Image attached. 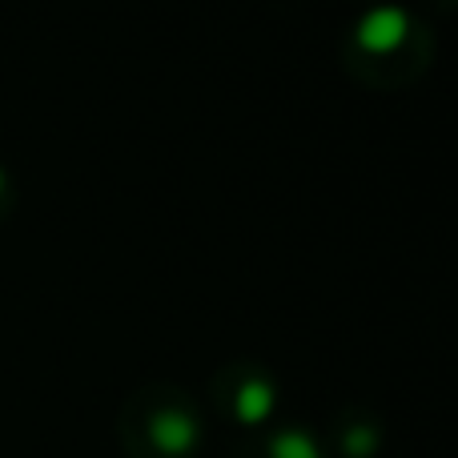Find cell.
Listing matches in <instances>:
<instances>
[{"label":"cell","mask_w":458,"mask_h":458,"mask_svg":"<svg viewBox=\"0 0 458 458\" xmlns=\"http://www.w3.org/2000/svg\"><path fill=\"white\" fill-rule=\"evenodd\" d=\"M406 32H411V16H406V8H398V4L370 8V13L354 24L358 48H362V53H374V56L394 53V48L406 40Z\"/></svg>","instance_id":"cell-1"},{"label":"cell","mask_w":458,"mask_h":458,"mask_svg":"<svg viewBox=\"0 0 458 458\" xmlns=\"http://www.w3.org/2000/svg\"><path fill=\"white\" fill-rule=\"evenodd\" d=\"M149 438L161 454L185 458L193 446H198L201 430H198V419H193L190 411H161V414H153V422H149Z\"/></svg>","instance_id":"cell-2"},{"label":"cell","mask_w":458,"mask_h":458,"mask_svg":"<svg viewBox=\"0 0 458 458\" xmlns=\"http://www.w3.org/2000/svg\"><path fill=\"white\" fill-rule=\"evenodd\" d=\"M274 403H277L274 386H269L266 378H250V382H242V386H237L233 414H237V422H245V427H258V422L269 419Z\"/></svg>","instance_id":"cell-3"},{"label":"cell","mask_w":458,"mask_h":458,"mask_svg":"<svg viewBox=\"0 0 458 458\" xmlns=\"http://www.w3.org/2000/svg\"><path fill=\"white\" fill-rule=\"evenodd\" d=\"M269 458H322V446L306 430H282L269 443Z\"/></svg>","instance_id":"cell-4"},{"label":"cell","mask_w":458,"mask_h":458,"mask_svg":"<svg viewBox=\"0 0 458 458\" xmlns=\"http://www.w3.org/2000/svg\"><path fill=\"white\" fill-rule=\"evenodd\" d=\"M374 446H378V430H370V427H354L346 435V454L350 458H370Z\"/></svg>","instance_id":"cell-5"},{"label":"cell","mask_w":458,"mask_h":458,"mask_svg":"<svg viewBox=\"0 0 458 458\" xmlns=\"http://www.w3.org/2000/svg\"><path fill=\"white\" fill-rule=\"evenodd\" d=\"M4 185H8V177H4V169H0V193H4Z\"/></svg>","instance_id":"cell-6"}]
</instances>
